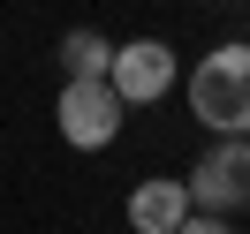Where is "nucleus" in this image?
Returning <instances> with one entry per match:
<instances>
[{
    "mask_svg": "<svg viewBox=\"0 0 250 234\" xmlns=\"http://www.w3.org/2000/svg\"><path fill=\"white\" fill-rule=\"evenodd\" d=\"M189 113L212 136H250V46L228 38L189 68Z\"/></svg>",
    "mask_w": 250,
    "mask_h": 234,
    "instance_id": "nucleus-1",
    "label": "nucleus"
},
{
    "mask_svg": "<svg viewBox=\"0 0 250 234\" xmlns=\"http://www.w3.org/2000/svg\"><path fill=\"white\" fill-rule=\"evenodd\" d=\"M122 91H114L106 76H68L61 98H53V121H61V136L76 144V151H106L114 136H122Z\"/></svg>",
    "mask_w": 250,
    "mask_h": 234,
    "instance_id": "nucleus-2",
    "label": "nucleus"
},
{
    "mask_svg": "<svg viewBox=\"0 0 250 234\" xmlns=\"http://www.w3.org/2000/svg\"><path fill=\"white\" fill-rule=\"evenodd\" d=\"M189 204L197 212H220V219H235L250 204V136H220L189 166Z\"/></svg>",
    "mask_w": 250,
    "mask_h": 234,
    "instance_id": "nucleus-3",
    "label": "nucleus"
},
{
    "mask_svg": "<svg viewBox=\"0 0 250 234\" xmlns=\"http://www.w3.org/2000/svg\"><path fill=\"white\" fill-rule=\"evenodd\" d=\"M114 91H122V106H152V98L174 91V46L167 38H129V46H114Z\"/></svg>",
    "mask_w": 250,
    "mask_h": 234,
    "instance_id": "nucleus-4",
    "label": "nucleus"
},
{
    "mask_svg": "<svg viewBox=\"0 0 250 234\" xmlns=\"http://www.w3.org/2000/svg\"><path fill=\"white\" fill-rule=\"evenodd\" d=\"M122 212H129V227H137V234H174L189 212H197V204H189V181L152 174V181H137V189H129V204H122Z\"/></svg>",
    "mask_w": 250,
    "mask_h": 234,
    "instance_id": "nucleus-5",
    "label": "nucleus"
},
{
    "mask_svg": "<svg viewBox=\"0 0 250 234\" xmlns=\"http://www.w3.org/2000/svg\"><path fill=\"white\" fill-rule=\"evenodd\" d=\"M53 61H61V76H114V38H99V31H68L61 46H53Z\"/></svg>",
    "mask_w": 250,
    "mask_h": 234,
    "instance_id": "nucleus-6",
    "label": "nucleus"
},
{
    "mask_svg": "<svg viewBox=\"0 0 250 234\" xmlns=\"http://www.w3.org/2000/svg\"><path fill=\"white\" fill-rule=\"evenodd\" d=\"M174 234H235V219H220V212H189Z\"/></svg>",
    "mask_w": 250,
    "mask_h": 234,
    "instance_id": "nucleus-7",
    "label": "nucleus"
}]
</instances>
